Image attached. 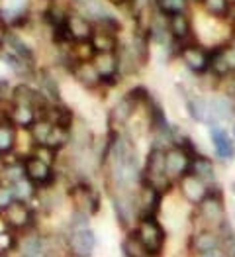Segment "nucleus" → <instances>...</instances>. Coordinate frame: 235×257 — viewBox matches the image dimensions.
<instances>
[{"label": "nucleus", "mask_w": 235, "mask_h": 257, "mask_svg": "<svg viewBox=\"0 0 235 257\" xmlns=\"http://www.w3.org/2000/svg\"><path fill=\"white\" fill-rule=\"evenodd\" d=\"M141 183L157 189L161 194L169 193L172 187L171 177L167 175V163H165V150L163 148H151L145 159V167L141 171Z\"/></svg>", "instance_id": "nucleus-1"}, {"label": "nucleus", "mask_w": 235, "mask_h": 257, "mask_svg": "<svg viewBox=\"0 0 235 257\" xmlns=\"http://www.w3.org/2000/svg\"><path fill=\"white\" fill-rule=\"evenodd\" d=\"M176 55L182 61V65L192 71L194 75H204L210 71V59H212V49L198 42H188L182 45H176Z\"/></svg>", "instance_id": "nucleus-2"}, {"label": "nucleus", "mask_w": 235, "mask_h": 257, "mask_svg": "<svg viewBox=\"0 0 235 257\" xmlns=\"http://www.w3.org/2000/svg\"><path fill=\"white\" fill-rule=\"evenodd\" d=\"M135 234L141 239V243L145 245L149 257H159V253L165 247V230L163 226L157 222L155 216H145L137 220V228Z\"/></svg>", "instance_id": "nucleus-3"}, {"label": "nucleus", "mask_w": 235, "mask_h": 257, "mask_svg": "<svg viewBox=\"0 0 235 257\" xmlns=\"http://www.w3.org/2000/svg\"><path fill=\"white\" fill-rule=\"evenodd\" d=\"M24 173L26 177L38 187V189H47L55 183L57 179V173H55V167H51L49 163L42 161L40 157H36L34 153L26 155L24 157Z\"/></svg>", "instance_id": "nucleus-4"}, {"label": "nucleus", "mask_w": 235, "mask_h": 257, "mask_svg": "<svg viewBox=\"0 0 235 257\" xmlns=\"http://www.w3.org/2000/svg\"><path fill=\"white\" fill-rule=\"evenodd\" d=\"M2 216L6 218L10 230H14V232H30L34 228V210H32L30 202H26V200L10 202L2 210Z\"/></svg>", "instance_id": "nucleus-5"}, {"label": "nucleus", "mask_w": 235, "mask_h": 257, "mask_svg": "<svg viewBox=\"0 0 235 257\" xmlns=\"http://www.w3.org/2000/svg\"><path fill=\"white\" fill-rule=\"evenodd\" d=\"M69 198L75 206V210H83L86 214H96L100 210V196L98 193L86 185V183H77L69 189Z\"/></svg>", "instance_id": "nucleus-6"}, {"label": "nucleus", "mask_w": 235, "mask_h": 257, "mask_svg": "<svg viewBox=\"0 0 235 257\" xmlns=\"http://www.w3.org/2000/svg\"><path fill=\"white\" fill-rule=\"evenodd\" d=\"M165 163H167V175L171 181H178L182 175L190 171L192 155L182 146H171L165 150Z\"/></svg>", "instance_id": "nucleus-7"}, {"label": "nucleus", "mask_w": 235, "mask_h": 257, "mask_svg": "<svg viewBox=\"0 0 235 257\" xmlns=\"http://www.w3.org/2000/svg\"><path fill=\"white\" fill-rule=\"evenodd\" d=\"M96 247V236L90 228L73 230L67 236V253L71 257H92Z\"/></svg>", "instance_id": "nucleus-8"}, {"label": "nucleus", "mask_w": 235, "mask_h": 257, "mask_svg": "<svg viewBox=\"0 0 235 257\" xmlns=\"http://www.w3.org/2000/svg\"><path fill=\"white\" fill-rule=\"evenodd\" d=\"M65 32H67L69 42H90L94 34V24L71 8L65 20Z\"/></svg>", "instance_id": "nucleus-9"}, {"label": "nucleus", "mask_w": 235, "mask_h": 257, "mask_svg": "<svg viewBox=\"0 0 235 257\" xmlns=\"http://www.w3.org/2000/svg\"><path fill=\"white\" fill-rule=\"evenodd\" d=\"M71 8L79 14H83L92 24L114 18V10L108 6L106 0H71Z\"/></svg>", "instance_id": "nucleus-10"}, {"label": "nucleus", "mask_w": 235, "mask_h": 257, "mask_svg": "<svg viewBox=\"0 0 235 257\" xmlns=\"http://www.w3.org/2000/svg\"><path fill=\"white\" fill-rule=\"evenodd\" d=\"M178 189H180V194H182L188 202H192V204H200V202L208 196V193L212 191L208 183H204L200 177H196V175L190 171L178 179Z\"/></svg>", "instance_id": "nucleus-11"}, {"label": "nucleus", "mask_w": 235, "mask_h": 257, "mask_svg": "<svg viewBox=\"0 0 235 257\" xmlns=\"http://www.w3.org/2000/svg\"><path fill=\"white\" fill-rule=\"evenodd\" d=\"M198 210L202 220H206L208 224L221 226L225 222V208H223V200L219 191H210L208 196L198 204Z\"/></svg>", "instance_id": "nucleus-12"}, {"label": "nucleus", "mask_w": 235, "mask_h": 257, "mask_svg": "<svg viewBox=\"0 0 235 257\" xmlns=\"http://www.w3.org/2000/svg\"><path fill=\"white\" fill-rule=\"evenodd\" d=\"M141 102L131 94V92H128V94H124L116 104H114V108H112V112H110V126H112V130L116 128H122V126H126V124H129V120L133 118V114L137 112V106H139Z\"/></svg>", "instance_id": "nucleus-13"}, {"label": "nucleus", "mask_w": 235, "mask_h": 257, "mask_svg": "<svg viewBox=\"0 0 235 257\" xmlns=\"http://www.w3.org/2000/svg\"><path fill=\"white\" fill-rule=\"evenodd\" d=\"M161 198L163 194L159 193L157 189H153L149 185H139L137 191H135V204H137V212L139 218H145V216H155L159 206H161Z\"/></svg>", "instance_id": "nucleus-14"}, {"label": "nucleus", "mask_w": 235, "mask_h": 257, "mask_svg": "<svg viewBox=\"0 0 235 257\" xmlns=\"http://www.w3.org/2000/svg\"><path fill=\"white\" fill-rule=\"evenodd\" d=\"M92 63L96 67L100 79L104 85H114L120 77V61L116 51H106V53H96Z\"/></svg>", "instance_id": "nucleus-15"}, {"label": "nucleus", "mask_w": 235, "mask_h": 257, "mask_svg": "<svg viewBox=\"0 0 235 257\" xmlns=\"http://www.w3.org/2000/svg\"><path fill=\"white\" fill-rule=\"evenodd\" d=\"M169 32H171L172 42L176 45L188 43L194 40V24L188 16V12H180V14H172L169 16Z\"/></svg>", "instance_id": "nucleus-16"}, {"label": "nucleus", "mask_w": 235, "mask_h": 257, "mask_svg": "<svg viewBox=\"0 0 235 257\" xmlns=\"http://www.w3.org/2000/svg\"><path fill=\"white\" fill-rule=\"evenodd\" d=\"M69 71H71L73 79H75L79 85H83L85 88H88V90L104 85L92 61H77V63H73L69 67Z\"/></svg>", "instance_id": "nucleus-17"}, {"label": "nucleus", "mask_w": 235, "mask_h": 257, "mask_svg": "<svg viewBox=\"0 0 235 257\" xmlns=\"http://www.w3.org/2000/svg\"><path fill=\"white\" fill-rule=\"evenodd\" d=\"M4 116L20 130H30L34 126V122L40 118L36 108L30 106V104H22V102L8 104V110L4 112Z\"/></svg>", "instance_id": "nucleus-18"}, {"label": "nucleus", "mask_w": 235, "mask_h": 257, "mask_svg": "<svg viewBox=\"0 0 235 257\" xmlns=\"http://www.w3.org/2000/svg\"><path fill=\"white\" fill-rule=\"evenodd\" d=\"M210 140L214 144L215 155L223 161H231L235 157V140L231 136H227V132L219 128V124L210 126Z\"/></svg>", "instance_id": "nucleus-19"}, {"label": "nucleus", "mask_w": 235, "mask_h": 257, "mask_svg": "<svg viewBox=\"0 0 235 257\" xmlns=\"http://www.w3.org/2000/svg\"><path fill=\"white\" fill-rule=\"evenodd\" d=\"M210 102V118H212V124H219V122H225V120H233L235 116V104L231 100V96L227 94H221V96H214L208 100Z\"/></svg>", "instance_id": "nucleus-20"}, {"label": "nucleus", "mask_w": 235, "mask_h": 257, "mask_svg": "<svg viewBox=\"0 0 235 257\" xmlns=\"http://www.w3.org/2000/svg\"><path fill=\"white\" fill-rule=\"evenodd\" d=\"M2 47L6 49V51H10V53H14L16 57H20L24 59L26 63L30 65H36V55H34V51H32V47L28 45V43L22 40L18 34H14V32H10L8 30V34L4 36V42H2Z\"/></svg>", "instance_id": "nucleus-21"}, {"label": "nucleus", "mask_w": 235, "mask_h": 257, "mask_svg": "<svg viewBox=\"0 0 235 257\" xmlns=\"http://www.w3.org/2000/svg\"><path fill=\"white\" fill-rule=\"evenodd\" d=\"M16 146H18V128L6 116H2L0 118V153L2 155L14 153Z\"/></svg>", "instance_id": "nucleus-22"}, {"label": "nucleus", "mask_w": 235, "mask_h": 257, "mask_svg": "<svg viewBox=\"0 0 235 257\" xmlns=\"http://www.w3.org/2000/svg\"><path fill=\"white\" fill-rule=\"evenodd\" d=\"M202 10L206 16L215 18V20H229L233 2L231 0H202L200 2Z\"/></svg>", "instance_id": "nucleus-23"}, {"label": "nucleus", "mask_w": 235, "mask_h": 257, "mask_svg": "<svg viewBox=\"0 0 235 257\" xmlns=\"http://www.w3.org/2000/svg\"><path fill=\"white\" fill-rule=\"evenodd\" d=\"M190 173L200 177L208 185H212L215 181V167L212 163V159H208L206 155H194L192 163H190Z\"/></svg>", "instance_id": "nucleus-24"}, {"label": "nucleus", "mask_w": 235, "mask_h": 257, "mask_svg": "<svg viewBox=\"0 0 235 257\" xmlns=\"http://www.w3.org/2000/svg\"><path fill=\"white\" fill-rule=\"evenodd\" d=\"M90 43L94 45L96 53L118 51V47H120V40H118L116 34H110V32L98 30V28H94V34H92V38H90Z\"/></svg>", "instance_id": "nucleus-25"}, {"label": "nucleus", "mask_w": 235, "mask_h": 257, "mask_svg": "<svg viewBox=\"0 0 235 257\" xmlns=\"http://www.w3.org/2000/svg\"><path fill=\"white\" fill-rule=\"evenodd\" d=\"M219 245H221L219 236H215L214 232H210V230H204V232H200V234H196L192 237V249L196 253H200V255L215 251Z\"/></svg>", "instance_id": "nucleus-26"}, {"label": "nucleus", "mask_w": 235, "mask_h": 257, "mask_svg": "<svg viewBox=\"0 0 235 257\" xmlns=\"http://www.w3.org/2000/svg\"><path fill=\"white\" fill-rule=\"evenodd\" d=\"M186 108L190 112L196 122H204V124H212V118H210V102L206 98H200V96H190L186 98Z\"/></svg>", "instance_id": "nucleus-27"}, {"label": "nucleus", "mask_w": 235, "mask_h": 257, "mask_svg": "<svg viewBox=\"0 0 235 257\" xmlns=\"http://www.w3.org/2000/svg\"><path fill=\"white\" fill-rule=\"evenodd\" d=\"M96 55V49L90 42H73L69 43V57H71V63H77V61H92Z\"/></svg>", "instance_id": "nucleus-28"}, {"label": "nucleus", "mask_w": 235, "mask_h": 257, "mask_svg": "<svg viewBox=\"0 0 235 257\" xmlns=\"http://www.w3.org/2000/svg\"><path fill=\"white\" fill-rule=\"evenodd\" d=\"M210 73H212L214 77H217V79H221V77H225V75L233 73V71H231V67H229V63H227V59H225V53H223L221 45H217V47L212 49Z\"/></svg>", "instance_id": "nucleus-29"}, {"label": "nucleus", "mask_w": 235, "mask_h": 257, "mask_svg": "<svg viewBox=\"0 0 235 257\" xmlns=\"http://www.w3.org/2000/svg\"><path fill=\"white\" fill-rule=\"evenodd\" d=\"M122 251H124V255L126 257H149L147 249H145V245L141 243V239H139L137 234H135V230L129 232L128 237L122 241Z\"/></svg>", "instance_id": "nucleus-30"}, {"label": "nucleus", "mask_w": 235, "mask_h": 257, "mask_svg": "<svg viewBox=\"0 0 235 257\" xmlns=\"http://www.w3.org/2000/svg\"><path fill=\"white\" fill-rule=\"evenodd\" d=\"M53 126H55L53 122H49L47 118H42V116H40V118L34 122V126L30 128V136H32L34 144H36V146H45V142H47V138H49Z\"/></svg>", "instance_id": "nucleus-31"}, {"label": "nucleus", "mask_w": 235, "mask_h": 257, "mask_svg": "<svg viewBox=\"0 0 235 257\" xmlns=\"http://www.w3.org/2000/svg\"><path fill=\"white\" fill-rule=\"evenodd\" d=\"M188 4H190V0H153V6L165 16L188 12Z\"/></svg>", "instance_id": "nucleus-32"}, {"label": "nucleus", "mask_w": 235, "mask_h": 257, "mask_svg": "<svg viewBox=\"0 0 235 257\" xmlns=\"http://www.w3.org/2000/svg\"><path fill=\"white\" fill-rule=\"evenodd\" d=\"M219 232H221V245H223L225 257H235V234H233L231 224L225 220V222L219 226Z\"/></svg>", "instance_id": "nucleus-33"}, {"label": "nucleus", "mask_w": 235, "mask_h": 257, "mask_svg": "<svg viewBox=\"0 0 235 257\" xmlns=\"http://www.w3.org/2000/svg\"><path fill=\"white\" fill-rule=\"evenodd\" d=\"M18 239L14 230H6V232H0V255L6 257L8 253H12L16 247H18Z\"/></svg>", "instance_id": "nucleus-34"}, {"label": "nucleus", "mask_w": 235, "mask_h": 257, "mask_svg": "<svg viewBox=\"0 0 235 257\" xmlns=\"http://www.w3.org/2000/svg\"><path fill=\"white\" fill-rule=\"evenodd\" d=\"M32 153H34L36 157H40L42 161L49 163L51 167H55V163H57V157H59V151L53 150V148H49V146H34Z\"/></svg>", "instance_id": "nucleus-35"}, {"label": "nucleus", "mask_w": 235, "mask_h": 257, "mask_svg": "<svg viewBox=\"0 0 235 257\" xmlns=\"http://www.w3.org/2000/svg\"><path fill=\"white\" fill-rule=\"evenodd\" d=\"M16 200V194L10 183H0V210H4L10 202Z\"/></svg>", "instance_id": "nucleus-36"}, {"label": "nucleus", "mask_w": 235, "mask_h": 257, "mask_svg": "<svg viewBox=\"0 0 235 257\" xmlns=\"http://www.w3.org/2000/svg\"><path fill=\"white\" fill-rule=\"evenodd\" d=\"M14 102V86L6 79H0V104H12Z\"/></svg>", "instance_id": "nucleus-37"}, {"label": "nucleus", "mask_w": 235, "mask_h": 257, "mask_svg": "<svg viewBox=\"0 0 235 257\" xmlns=\"http://www.w3.org/2000/svg\"><path fill=\"white\" fill-rule=\"evenodd\" d=\"M8 26H6V22L2 20V16H0V51H2V42H4V36L8 34Z\"/></svg>", "instance_id": "nucleus-38"}, {"label": "nucleus", "mask_w": 235, "mask_h": 257, "mask_svg": "<svg viewBox=\"0 0 235 257\" xmlns=\"http://www.w3.org/2000/svg\"><path fill=\"white\" fill-rule=\"evenodd\" d=\"M6 230H10V226H8L6 218H4V216H2V212H0V232H6Z\"/></svg>", "instance_id": "nucleus-39"}, {"label": "nucleus", "mask_w": 235, "mask_h": 257, "mask_svg": "<svg viewBox=\"0 0 235 257\" xmlns=\"http://www.w3.org/2000/svg\"><path fill=\"white\" fill-rule=\"evenodd\" d=\"M202 257H219L217 251H210V253H202Z\"/></svg>", "instance_id": "nucleus-40"}, {"label": "nucleus", "mask_w": 235, "mask_h": 257, "mask_svg": "<svg viewBox=\"0 0 235 257\" xmlns=\"http://www.w3.org/2000/svg\"><path fill=\"white\" fill-rule=\"evenodd\" d=\"M231 191H233V194H235V181L231 183Z\"/></svg>", "instance_id": "nucleus-41"}, {"label": "nucleus", "mask_w": 235, "mask_h": 257, "mask_svg": "<svg viewBox=\"0 0 235 257\" xmlns=\"http://www.w3.org/2000/svg\"><path fill=\"white\" fill-rule=\"evenodd\" d=\"M231 134H233V140H235V124H233V128H231Z\"/></svg>", "instance_id": "nucleus-42"}, {"label": "nucleus", "mask_w": 235, "mask_h": 257, "mask_svg": "<svg viewBox=\"0 0 235 257\" xmlns=\"http://www.w3.org/2000/svg\"><path fill=\"white\" fill-rule=\"evenodd\" d=\"M2 159H4V155H2V153H0V165H2Z\"/></svg>", "instance_id": "nucleus-43"}, {"label": "nucleus", "mask_w": 235, "mask_h": 257, "mask_svg": "<svg viewBox=\"0 0 235 257\" xmlns=\"http://www.w3.org/2000/svg\"><path fill=\"white\" fill-rule=\"evenodd\" d=\"M190 2H198V4H200V2H202V0H190Z\"/></svg>", "instance_id": "nucleus-44"}, {"label": "nucleus", "mask_w": 235, "mask_h": 257, "mask_svg": "<svg viewBox=\"0 0 235 257\" xmlns=\"http://www.w3.org/2000/svg\"><path fill=\"white\" fill-rule=\"evenodd\" d=\"M0 212H2V210H0Z\"/></svg>", "instance_id": "nucleus-45"}, {"label": "nucleus", "mask_w": 235, "mask_h": 257, "mask_svg": "<svg viewBox=\"0 0 235 257\" xmlns=\"http://www.w3.org/2000/svg\"><path fill=\"white\" fill-rule=\"evenodd\" d=\"M0 257H2V255H0Z\"/></svg>", "instance_id": "nucleus-46"}]
</instances>
